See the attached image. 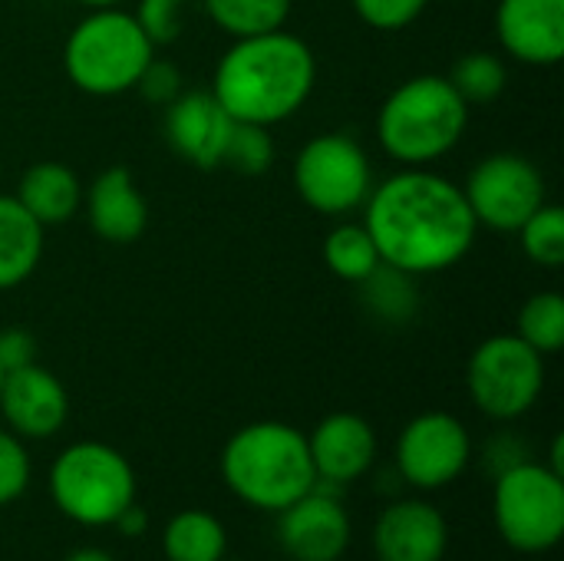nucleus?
<instances>
[{"label": "nucleus", "mask_w": 564, "mask_h": 561, "mask_svg": "<svg viewBox=\"0 0 564 561\" xmlns=\"http://www.w3.org/2000/svg\"><path fill=\"white\" fill-rule=\"evenodd\" d=\"M30 453L23 440L0 427V506L17 503L30 486Z\"/></svg>", "instance_id": "30"}, {"label": "nucleus", "mask_w": 564, "mask_h": 561, "mask_svg": "<svg viewBox=\"0 0 564 561\" xmlns=\"http://www.w3.org/2000/svg\"><path fill=\"white\" fill-rule=\"evenodd\" d=\"M473 403L502 423L525 417L545 390V357L519 334L486 337L466 367Z\"/></svg>", "instance_id": "9"}, {"label": "nucleus", "mask_w": 564, "mask_h": 561, "mask_svg": "<svg viewBox=\"0 0 564 561\" xmlns=\"http://www.w3.org/2000/svg\"><path fill=\"white\" fill-rule=\"evenodd\" d=\"M43 258V225L13 198L0 195V291L23 284Z\"/></svg>", "instance_id": "20"}, {"label": "nucleus", "mask_w": 564, "mask_h": 561, "mask_svg": "<svg viewBox=\"0 0 564 561\" xmlns=\"http://www.w3.org/2000/svg\"><path fill=\"white\" fill-rule=\"evenodd\" d=\"M297 198L317 215L344 218L364 208L373 188V165L367 149L347 132H324L301 145L291 165Z\"/></svg>", "instance_id": "8"}, {"label": "nucleus", "mask_w": 564, "mask_h": 561, "mask_svg": "<svg viewBox=\"0 0 564 561\" xmlns=\"http://www.w3.org/2000/svg\"><path fill=\"white\" fill-rule=\"evenodd\" d=\"M43 228L69 222L83 208V182L63 162H33L13 195Z\"/></svg>", "instance_id": "19"}, {"label": "nucleus", "mask_w": 564, "mask_h": 561, "mask_svg": "<svg viewBox=\"0 0 564 561\" xmlns=\"http://www.w3.org/2000/svg\"><path fill=\"white\" fill-rule=\"evenodd\" d=\"M76 3H83L86 10H96V7H119L122 0H76Z\"/></svg>", "instance_id": "38"}, {"label": "nucleus", "mask_w": 564, "mask_h": 561, "mask_svg": "<svg viewBox=\"0 0 564 561\" xmlns=\"http://www.w3.org/2000/svg\"><path fill=\"white\" fill-rule=\"evenodd\" d=\"M135 23L149 36V43L159 50L165 43H175L185 26V0H139L132 10Z\"/></svg>", "instance_id": "29"}, {"label": "nucleus", "mask_w": 564, "mask_h": 561, "mask_svg": "<svg viewBox=\"0 0 564 561\" xmlns=\"http://www.w3.org/2000/svg\"><path fill=\"white\" fill-rule=\"evenodd\" d=\"M469 126V106L446 76L403 79L377 112V139L403 169H423L449 155Z\"/></svg>", "instance_id": "4"}, {"label": "nucleus", "mask_w": 564, "mask_h": 561, "mask_svg": "<svg viewBox=\"0 0 564 561\" xmlns=\"http://www.w3.org/2000/svg\"><path fill=\"white\" fill-rule=\"evenodd\" d=\"M350 516L344 499L307 493L278 513V542L294 561H340L350 546Z\"/></svg>", "instance_id": "14"}, {"label": "nucleus", "mask_w": 564, "mask_h": 561, "mask_svg": "<svg viewBox=\"0 0 564 561\" xmlns=\"http://www.w3.org/2000/svg\"><path fill=\"white\" fill-rule=\"evenodd\" d=\"M449 549L446 516L413 496H397L373 526L377 561H443Z\"/></svg>", "instance_id": "15"}, {"label": "nucleus", "mask_w": 564, "mask_h": 561, "mask_svg": "<svg viewBox=\"0 0 564 561\" xmlns=\"http://www.w3.org/2000/svg\"><path fill=\"white\" fill-rule=\"evenodd\" d=\"M26 364H36V337L23 327L0 331V370H20Z\"/></svg>", "instance_id": "33"}, {"label": "nucleus", "mask_w": 564, "mask_h": 561, "mask_svg": "<svg viewBox=\"0 0 564 561\" xmlns=\"http://www.w3.org/2000/svg\"><path fill=\"white\" fill-rule=\"evenodd\" d=\"M112 529H116L119 536H126V539H135V536H142V532L149 529V516H145V509H142V506L129 503V506L116 516Z\"/></svg>", "instance_id": "35"}, {"label": "nucleus", "mask_w": 564, "mask_h": 561, "mask_svg": "<svg viewBox=\"0 0 564 561\" xmlns=\"http://www.w3.org/2000/svg\"><path fill=\"white\" fill-rule=\"evenodd\" d=\"M314 83V50L281 26L235 40L215 66L212 96L235 122L278 126L304 109Z\"/></svg>", "instance_id": "2"}, {"label": "nucleus", "mask_w": 564, "mask_h": 561, "mask_svg": "<svg viewBox=\"0 0 564 561\" xmlns=\"http://www.w3.org/2000/svg\"><path fill=\"white\" fill-rule=\"evenodd\" d=\"M46 489L53 506L83 529H109L135 503L132 463L102 440L69 443L50 466Z\"/></svg>", "instance_id": "6"}, {"label": "nucleus", "mask_w": 564, "mask_h": 561, "mask_svg": "<svg viewBox=\"0 0 564 561\" xmlns=\"http://www.w3.org/2000/svg\"><path fill=\"white\" fill-rule=\"evenodd\" d=\"M278 149H274V136L271 126H258V122H235L221 165L235 169L238 175H261L271 169Z\"/></svg>", "instance_id": "28"}, {"label": "nucleus", "mask_w": 564, "mask_h": 561, "mask_svg": "<svg viewBox=\"0 0 564 561\" xmlns=\"http://www.w3.org/2000/svg\"><path fill=\"white\" fill-rule=\"evenodd\" d=\"M205 13L231 40L281 30L291 17V0H202Z\"/></svg>", "instance_id": "24"}, {"label": "nucleus", "mask_w": 564, "mask_h": 561, "mask_svg": "<svg viewBox=\"0 0 564 561\" xmlns=\"http://www.w3.org/2000/svg\"><path fill=\"white\" fill-rule=\"evenodd\" d=\"M473 460V436L466 423L446 410L413 417L393 446V466L410 489H443L456 483Z\"/></svg>", "instance_id": "11"}, {"label": "nucleus", "mask_w": 564, "mask_h": 561, "mask_svg": "<svg viewBox=\"0 0 564 561\" xmlns=\"http://www.w3.org/2000/svg\"><path fill=\"white\" fill-rule=\"evenodd\" d=\"M324 265L334 278L360 284L380 265V251L364 222H340L324 238Z\"/></svg>", "instance_id": "23"}, {"label": "nucleus", "mask_w": 564, "mask_h": 561, "mask_svg": "<svg viewBox=\"0 0 564 561\" xmlns=\"http://www.w3.org/2000/svg\"><path fill=\"white\" fill-rule=\"evenodd\" d=\"M562 450H564V436H555V440H552V460H549L545 466H549V470H555V473H562V476H564Z\"/></svg>", "instance_id": "37"}, {"label": "nucleus", "mask_w": 564, "mask_h": 561, "mask_svg": "<svg viewBox=\"0 0 564 561\" xmlns=\"http://www.w3.org/2000/svg\"><path fill=\"white\" fill-rule=\"evenodd\" d=\"M446 79L466 99V106H489V103H496L506 93L509 66L492 50H473V53H463L453 63Z\"/></svg>", "instance_id": "25"}, {"label": "nucleus", "mask_w": 564, "mask_h": 561, "mask_svg": "<svg viewBox=\"0 0 564 561\" xmlns=\"http://www.w3.org/2000/svg\"><path fill=\"white\" fill-rule=\"evenodd\" d=\"M93 231L109 245H132L149 225V205L126 165H109L83 195Z\"/></svg>", "instance_id": "18"}, {"label": "nucleus", "mask_w": 564, "mask_h": 561, "mask_svg": "<svg viewBox=\"0 0 564 561\" xmlns=\"http://www.w3.org/2000/svg\"><path fill=\"white\" fill-rule=\"evenodd\" d=\"M155 46L122 7L89 10L63 43V69L79 93L119 96L135 89Z\"/></svg>", "instance_id": "5"}, {"label": "nucleus", "mask_w": 564, "mask_h": 561, "mask_svg": "<svg viewBox=\"0 0 564 561\" xmlns=\"http://www.w3.org/2000/svg\"><path fill=\"white\" fill-rule=\"evenodd\" d=\"M496 36L506 56L525 66H555L564 56V0H499Z\"/></svg>", "instance_id": "16"}, {"label": "nucleus", "mask_w": 564, "mask_h": 561, "mask_svg": "<svg viewBox=\"0 0 564 561\" xmlns=\"http://www.w3.org/2000/svg\"><path fill=\"white\" fill-rule=\"evenodd\" d=\"M0 380H3V370H0Z\"/></svg>", "instance_id": "39"}, {"label": "nucleus", "mask_w": 564, "mask_h": 561, "mask_svg": "<svg viewBox=\"0 0 564 561\" xmlns=\"http://www.w3.org/2000/svg\"><path fill=\"white\" fill-rule=\"evenodd\" d=\"M519 238H522V251L532 265L539 268H562L564 265V212L558 205L545 202L522 228H519Z\"/></svg>", "instance_id": "27"}, {"label": "nucleus", "mask_w": 564, "mask_h": 561, "mask_svg": "<svg viewBox=\"0 0 564 561\" xmlns=\"http://www.w3.org/2000/svg\"><path fill=\"white\" fill-rule=\"evenodd\" d=\"M235 119L221 109L212 89H182L162 109V136L178 159L195 169H218Z\"/></svg>", "instance_id": "12"}, {"label": "nucleus", "mask_w": 564, "mask_h": 561, "mask_svg": "<svg viewBox=\"0 0 564 561\" xmlns=\"http://www.w3.org/2000/svg\"><path fill=\"white\" fill-rule=\"evenodd\" d=\"M221 479L245 506L278 516L311 493L314 463L307 433L281 420L241 427L221 450Z\"/></svg>", "instance_id": "3"}, {"label": "nucleus", "mask_w": 564, "mask_h": 561, "mask_svg": "<svg viewBox=\"0 0 564 561\" xmlns=\"http://www.w3.org/2000/svg\"><path fill=\"white\" fill-rule=\"evenodd\" d=\"M357 288H360V301L370 311V317H377L383 324H410L420 311L416 278L393 265L380 261L377 271L370 278H364Z\"/></svg>", "instance_id": "22"}, {"label": "nucleus", "mask_w": 564, "mask_h": 561, "mask_svg": "<svg viewBox=\"0 0 564 561\" xmlns=\"http://www.w3.org/2000/svg\"><path fill=\"white\" fill-rule=\"evenodd\" d=\"M0 417L20 440H50L69 417V393L56 374L40 364L3 374L0 380Z\"/></svg>", "instance_id": "13"}, {"label": "nucleus", "mask_w": 564, "mask_h": 561, "mask_svg": "<svg viewBox=\"0 0 564 561\" xmlns=\"http://www.w3.org/2000/svg\"><path fill=\"white\" fill-rule=\"evenodd\" d=\"M469 212L479 228L519 231L549 198L545 175L519 152H492L479 159L463 185Z\"/></svg>", "instance_id": "10"}, {"label": "nucleus", "mask_w": 564, "mask_h": 561, "mask_svg": "<svg viewBox=\"0 0 564 561\" xmlns=\"http://www.w3.org/2000/svg\"><path fill=\"white\" fill-rule=\"evenodd\" d=\"M364 225L383 265L413 278L440 274L459 265L476 241V218L453 179L423 169H400L364 202Z\"/></svg>", "instance_id": "1"}, {"label": "nucleus", "mask_w": 564, "mask_h": 561, "mask_svg": "<svg viewBox=\"0 0 564 561\" xmlns=\"http://www.w3.org/2000/svg\"><path fill=\"white\" fill-rule=\"evenodd\" d=\"M357 17L373 30H406L430 0H350Z\"/></svg>", "instance_id": "31"}, {"label": "nucleus", "mask_w": 564, "mask_h": 561, "mask_svg": "<svg viewBox=\"0 0 564 561\" xmlns=\"http://www.w3.org/2000/svg\"><path fill=\"white\" fill-rule=\"evenodd\" d=\"M135 89H139V96H142L145 103H152V106H162V109H165V106L182 93V73H178V66H175V63L152 56V60H149V66L142 69V76H139Z\"/></svg>", "instance_id": "32"}, {"label": "nucleus", "mask_w": 564, "mask_h": 561, "mask_svg": "<svg viewBox=\"0 0 564 561\" xmlns=\"http://www.w3.org/2000/svg\"><path fill=\"white\" fill-rule=\"evenodd\" d=\"M529 347H535L542 357H552L564 347V301L555 291L532 294L519 311V331Z\"/></svg>", "instance_id": "26"}, {"label": "nucleus", "mask_w": 564, "mask_h": 561, "mask_svg": "<svg viewBox=\"0 0 564 561\" xmlns=\"http://www.w3.org/2000/svg\"><path fill=\"white\" fill-rule=\"evenodd\" d=\"M162 552L169 561H221L228 552V532L208 509H182L165 522Z\"/></svg>", "instance_id": "21"}, {"label": "nucleus", "mask_w": 564, "mask_h": 561, "mask_svg": "<svg viewBox=\"0 0 564 561\" xmlns=\"http://www.w3.org/2000/svg\"><path fill=\"white\" fill-rule=\"evenodd\" d=\"M314 476L350 486L377 466V433L360 413H330L307 436Z\"/></svg>", "instance_id": "17"}, {"label": "nucleus", "mask_w": 564, "mask_h": 561, "mask_svg": "<svg viewBox=\"0 0 564 561\" xmlns=\"http://www.w3.org/2000/svg\"><path fill=\"white\" fill-rule=\"evenodd\" d=\"M482 463L492 470V476L519 466V463H529V446L522 443V436H512V433H499L492 436V443L486 446V456Z\"/></svg>", "instance_id": "34"}, {"label": "nucleus", "mask_w": 564, "mask_h": 561, "mask_svg": "<svg viewBox=\"0 0 564 561\" xmlns=\"http://www.w3.org/2000/svg\"><path fill=\"white\" fill-rule=\"evenodd\" d=\"M492 516L512 552L545 555L558 549L564 536V476L535 460L499 473Z\"/></svg>", "instance_id": "7"}, {"label": "nucleus", "mask_w": 564, "mask_h": 561, "mask_svg": "<svg viewBox=\"0 0 564 561\" xmlns=\"http://www.w3.org/2000/svg\"><path fill=\"white\" fill-rule=\"evenodd\" d=\"M63 561H116V555H109L106 549H93V546H86V549L69 552Z\"/></svg>", "instance_id": "36"}]
</instances>
